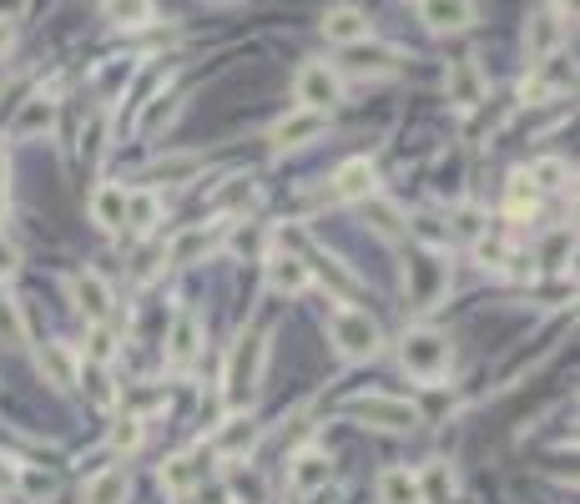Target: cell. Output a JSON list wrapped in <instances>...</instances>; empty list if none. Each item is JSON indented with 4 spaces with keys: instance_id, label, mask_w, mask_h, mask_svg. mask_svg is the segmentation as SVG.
Listing matches in <instances>:
<instances>
[{
    "instance_id": "6da1fadb",
    "label": "cell",
    "mask_w": 580,
    "mask_h": 504,
    "mask_svg": "<svg viewBox=\"0 0 580 504\" xmlns=\"http://www.w3.org/2000/svg\"><path fill=\"white\" fill-rule=\"evenodd\" d=\"M268 373V333L248 329L228 353V369H222V399H228L232 414H248V404L258 399Z\"/></svg>"
},
{
    "instance_id": "7a4b0ae2",
    "label": "cell",
    "mask_w": 580,
    "mask_h": 504,
    "mask_svg": "<svg viewBox=\"0 0 580 504\" xmlns=\"http://www.w3.org/2000/svg\"><path fill=\"white\" fill-rule=\"evenodd\" d=\"M399 363H404L409 379H419V384H439L449 373V363H454V343L444 339L439 329H409L404 339H399Z\"/></svg>"
},
{
    "instance_id": "3957f363",
    "label": "cell",
    "mask_w": 580,
    "mask_h": 504,
    "mask_svg": "<svg viewBox=\"0 0 580 504\" xmlns=\"http://www.w3.org/2000/svg\"><path fill=\"white\" fill-rule=\"evenodd\" d=\"M329 339H333V349H339L349 363H363V359L379 353L383 333H379V323H373L363 308L339 303V308H333V319H329Z\"/></svg>"
},
{
    "instance_id": "277c9868",
    "label": "cell",
    "mask_w": 580,
    "mask_h": 504,
    "mask_svg": "<svg viewBox=\"0 0 580 504\" xmlns=\"http://www.w3.org/2000/svg\"><path fill=\"white\" fill-rule=\"evenodd\" d=\"M404 293H409V303H414L419 313H429V308L444 303V293H449V263L439 258L434 248H429V252H409Z\"/></svg>"
},
{
    "instance_id": "5b68a950",
    "label": "cell",
    "mask_w": 580,
    "mask_h": 504,
    "mask_svg": "<svg viewBox=\"0 0 580 504\" xmlns=\"http://www.w3.org/2000/svg\"><path fill=\"white\" fill-rule=\"evenodd\" d=\"M228 228H232V222H198V228H182L172 242H167L162 263H172V268L208 263L212 252H218L222 242H228Z\"/></svg>"
},
{
    "instance_id": "8992f818",
    "label": "cell",
    "mask_w": 580,
    "mask_h": 504,
    "mask_svg": "<svg viewBox=\"0 0 580 504\" xmlns=\"http://www.w3.org/2000/svg\"><path fill=\"white\" fill-rule=\"evenodd\" d=\"M293 97H298V111H318V117H329V107L343 97V81L329 61H308L298 67V81H293Z\"/></svg>"
},
{
    "instance_id": "52a82bcc",
    "label": "cell",
    "mask_w": 580,
    "mask_h": 504,
    "mask_svg": "<svg viewBox=\"0 0 580 504\" xmlns=\"http://www.w3.org/2000/svg\"><path fill=\"white\" fill-rule=\"evenodd\" d=\"M353 414H359L363 424L383 429V434H409V429H419V409L409 404V399H394V394H359L353 399Z\"/></svg>"
},
{
    "instance_id": "ba28073f",
    "label": "cell",
    "mask_w": 580,
    "mask_h": 504,
    "mask_svg": "<svg viewBox=\"0 0 580 504\" xmlns=\"http://www.w3.org/2000/svg\"><path fill=\"white\" fill-rule=\"evenodd\" d=\"M258 439H263L258 419H252V414H228L218 429H212L208 454H212V460H248V454L258 450Z\"/></svg>"
},
{
    "instance_id": "9c48e42d",
    "label": "cell",
    "mask_w": 580,
    "mask_h": 504,
    "mask_svg": "<svg viewBox=\"0 0 580 504\" xmlns=\"http://www.w3.org/2000/svg\"><path fill=\"white\" fill-rule=\"evenodd\" d=\"M208 470H212V454H208V444H202V450L172 454V460L157 470V484H162L172 500H187V494H198V484H202V474Z\"/></svg>"
},
{
    "instance_id": "30bf717a",
    "label": "cell",
    "mask_w": 580,
    "mask_h": 504,
    "mask_svg": "<svg viewBox=\"0 0 580 504\" xmlns=\"http://www.w3.org/2000/svg\"><path fill=\"white\" fill-rule=\"evenodd\" d=\"M570 87H576V67L556 51V56H546L540 67H530V77L520 81V97H526L530 107H540V101H550V97H566Z\"/></svg>"
},
{
    "instance_id": "8fae6325",
    "label": "cell",
    "mask_w": 580,
    "mask_h": 504,
    "mask_svg": "<svg viewBox=\"0 0 580 504\" xmlns=\"http://www.w3.org/2000/svg\"><path fill=\"white\" fill-rule=\"evenodd\" d=\"M444 97H449V107H460V111L484 107V97H490V81H484V71H480V61H474V56H460V61H449Z\"/></svg>"
},
{
    "instance_id": "7c38bea8",
    "label": "cell",
    "mask_w": 580,
    "mask_h": 504,
    "mask_svg": "<svg viewBox=\"0 0 580 504\" xmlns=\"http://www.w3.org/2000/svg\"><path fill=\"white\" fill-rule=\"evenodd\" d=\"M329 132V117H318V111H288V117L273 121V132H268V142H273V152H298V147L318 142V137Z\"/></svg>"
},
{
    "instance_id": "4fadbf2b",
    "label": "cell",
    "mask_w": 580,
    "mask_h": 504,
    "mask_svg": "<svg viewBox=\"0 0 580 504\" xmlns=\"http://www.w3.org/2000/svg\"><path fill=\"white\" fill-rule=\"evenodd\" d=\"M566 6H546V11L530 16L526 26V56H530V67H540L546 56L560 51V36H566Z\"/></svg>"
},
{
    "instance_id": "5bb4252c",
    "label": "cell",
    "mask_w": 580,
    "mask_h": 504,
    "mask_svg": "<svg viewBox=\"0 0 580 504\" xmlns=\"http://www.w3.org/2000/svg\"><path fill=\"white\" fill-rule=\"evenodd\" d=\"M36 369H41V379L51 389H61V394H71V389L81 384V359H77V349H71V343H61V339L41 343V353H36Z\"/></svg>"
},
{
    "instance_id": "9a60e30c",
    "label": "cell",
    "mask_w": 580,
    "mask_h": 504,
    "mask_svg": "<svg viewBox=\"0 0 580 504\" xmlns=\"http://www.w3.org/2000/svg\"><path fill=\"white\" fill-rule=\"evenodd\" d=\"M198 353H202V323H198V313H177L172 329H167V369H172V373H192Z\"/></svg>"
},
{
    "instance_id": "2e32d148",
    "label": "cell",
    "mask_w": 580,
    "mask_h": 504,
    "mask_svg": "<svg viewBox=\"0 0 580 504\" xmlns=\"http://www.w3.org/2000/svg\"><path fill=\"white\" fill-rule=\"evenodd\" d=\"M268 288H273L278 298L308 293V288H313V263L298 258V252H273V258H268Z\"/></svg>"
},
{
    "instance_id": "e0dca14e",
    "label": "cell",
    "mask_w": 580,
    "mask_h": 504,
    "mask_svg": "<svg viewBox=\"0 0 580 504\" xmlns=\"http://www.w3.org/2000/svg\"><path fill=\"white\" fill-rule=\"evenodd\" d=\"M373 182H379V172H373L369 157H349V162L333 172L329 198L333 202H369L373 198Z\"/></svg>"
},
{
    "instance_id": "ac0fdd59",
    "label": "cell",
    "mask_w": 580,
    "mask_h": 504,
    "mask_svg": "<svg viewBox=\"0 0 580 504\" xmlns=\"http://www.w3.org/2000/svg\"><path fill=\"white\" fill-rule=\"evenodd\" d=\"M323 36L349 51V46L373 41V21H369V11H359V6H333V11L323 16Z\"/></svg>"
},
{
    "instance_id": "d6986e66",
    "label": "cell",
    "mask_w": 580,
    "mask_h": 504,
    "mask_svg": "<svg viewBox=\"0 0 580 504\" xmlns=\"http://www.w3.org/2000/svg\"><path fill=\"white\" fill-rule=\"evenodd\" d=\"M329 480H333V460L323 450H298L293 460H288V490L293 494H313Z\"/></svg>"
},
{
    "instance_id": "ffe728a7",
    "label": "cell",
    "mask_w": 580,
    "mask_h": 504,
    "mask_svg": "<svg viewBox=\"0 0 580 504\" xmlns=\"http://www.w3.org/2000/svg\"><path fill=\"white\" fill-rule=\"evenodd\" d=\"M51 127H56V97L51 91H36V97L21 101V111H16L11 137L16 142H31V137H46Z\"/></svg>"
},
{
    "instance_id": "44dd1931",
    "label": "cell",
    "mask_w": 580,
    "mask_h": 504,
    "mask_svg": "<svg viewBox=\"0 0 580 504\" xmlns=\"http://www.w3.org/2000/svg\"><path fill=\"white\" fill-rule=\"evenodd\" d=\"M474 16H480V6H470V0H424V6H419V21L439 36L474 26Z\"/></svg>"
},
{
    "instance_id": "7402d4cb",
    "label": "cell",
    "mask_w": 580,
    "mask_h": 504,
    "mask_svg": "<svg viewBox=\"0 0 580 504\" xmlns=\"http://www.w3.org/2000/svg\"><path fill=\"white\" fill-rule=\"evenodd\" d=\"M71 298H77V308L91 319V329H101V323L111 319V288L101 273H77L71 278Z\"/></svg>"
},
{
    "instance_id": "603a6c76",
    "label": "cell",
    "mask_w": 580,
    "mask_h": 504,
    "mask_svg": "<svg viewBox=\"0 0 580 504\" xmlns=\"http://www.w3.org/2000/svg\"><path fill=\"white\" fill-rule=\"evenodd\" d=\"M157 222H162V198H157L152 187H137V192H127V218H121V228L132 232V238H147Z\"/></svg>"
},
{
    "instance_id": "cb8c5ba5",
    "label": "cell",
    "mask_w": 580,
    "mask_h": 504,
    "mask_svg": "<svg viewBox=\"0 0 580 504\" xmlns=\"http://www.w3.org/2000/svg\"><path fill=\"white\" fill-rule=\"evenodd\" d=\"M121 218H127V187L101 182L97 192H91V222H97L101 232H121Z\"/></svg>"
},
{
    "instance_id": "d4e9b609",
    "label": "cell",
    "mask_w": 580,
    "mask_h": 504,
    "mask_svg": "<svg viewBox=\"0 0 580 504\" xmlns=\"http://www.w3.org/2000/svg\"><path fill=\"white\" fill-rule=\"evenodd\" d=\"M202 167H208L202 152H172V157H157V162L147 167V182H192Z\"/></svg>"
},
{
    "instance_id": "484cf974",
    "label": "cell",
    "mask_w": 580,
    "mask_h": 504,
    "mask_svg": "<svg viewBox=\"0 0 580 504\" xmlns=\"http://www.w3.org/2000/svg\"><path fill=\"white\" fill-rule=\"evenodd\" d=\"M127 490H132L127 464H111V470H101L97 480L87 484V504H127Z\"/></svg>"
},
{
    "instance_id": "4316f807",
    "label": "cell",
    "mask_w": 580,
    "mask_h": 504,
    "mask_svg": "<svg viewBox=\"0 0 580 504\" xmlns=\"http://www.w3.org/2000/svg\"><path fill=\"white\" fill-rule=\"evenodd\" d=\"M419 480V504H449L454 500V474H449L444 460L424 464V474H414Z\"/></svg>"
},
{
    "instance_id": "83f0119b",
    "label": "cell",
    "mask_w": 580,
    "mask_h": 504,
    "mask_svg": "<svg viewBox=\"0 0 580 504\" xmlns=\"http://www.w3.org/2000/svg\"><path fill=\"white\" fill-rule=\"evenodd\" d=\"M570 258H576V232H570V228H556V232H550V238L536 248V263L550 268V273H566Z\"/></svg>"
},
{
    "instance_id": "f1b7e54d",
    "label": "cell",
    "mask_w": 580,
    "mask_h": 504,
    "mask_svg": "<svg viewBox=\"0 0 580 504\" xmlns=\"http://www.w3.org/2000/svg\"><path fill=\"white\" fill-rule=\"evenodd\" d=\"M379 504H419V480L409 470H383L379 474Z\"/></svg>"
},
{
    "instance_id": "f546056e",
    "label": "cell",
    "mask_w": 580,
    "mask_h": 504,
    "mask_svg": "<svg viewBox=\"0 0 580 504\" xmlns=\"http://www.w3.org/2000/svg\"><path fill=\"white\" fill-rule=\"evenodd\" d=\"M101 16H111L121 31H142V26L157 21V6H147V0H111V6H101Z\"/></svg>"
},
{
    "instance_id": "4dcf8cb0",
    "label": "cell",
    "mask_w": 580,
    "mask_h": 504,
    "mask_svg": "<svg viewBox=\"0 0 580 504\" xmlns=\"http://www.w3.org/2000/svg\"><path fill=\"white\" fill-rule=\"evenodd\" d=\"M536 202H540V192L526 177V167L510 172V182H504V212H510V218H526V212H536Z\"/></svg>"
},
{
    "instance_id": "1f68e13d",
    "label": "cell",
    "mask_w": 580,
    "mask_h": 504,
    "mask_svg": "<svg viewBox=\"0 0 580 504\" xmlns=\"http://www.w3.org/2000/svg\"><path fill=\"white\" fill-rule=\"evenodd\" d=\"M363 208H369V228H373V232H379V238H383V242H404V238H409V222H404V218H399V212H394V208H389V202H379V198H369V202H363Z\"/></svg>"
},
{
    "instance_id": "d6a6232c",
    "label": "cell",
    "mask_w": 580,
    "mask_h": 504,
    "mask_svg": "<svg viewBox=\"0 0 580 504\" xmlns=\"http://www.w3.org/2000/svg\"><path fill=\"white\" fill-rule=\"evenodd\" d=\"M0 349H26V313L11 293H0Z\"/></svg>"
},
{
    "instance_id": "836d02e7",
    "label": "cell",
    "mask_w": 580,
    "mask_h": 504,
    "mask_svg": "<svg viewBox=\"0 0 580 504\" xmlns=\"http://www.w3.org/2000/svg\"><path fill=\"white\" fill-rule=\"evenodd\" d=\"M349 71H394V61H399V51H389V46H349Z\"/></svg>"
},
{
    "instance_id": "e575fe53",
    "label": "cell",
    "mask_w": 580,
    "mask_h": 504,
    "mask_svg": "<svg viewBox=\"0 0 580 504\" xmlns=\"http://www.w3.org/2000/svg\"><path fill=\"white\" fill-rule=\"evenodd\" d=\"M526 177L536 182V192H560V187L570 182V167L560 162V157H540L536 167H526Z\"/></svg>"
},
{
    "instance_id": "d590c367",
    "label": "cell",
    "mask_w": 580,
    "mask_h": 504,
    "mask_svg": "<svg viewBox=\"0 0 580 504\" xmlns=\"http://www.w3.org/2000/svg\"><path fill=\"white\" fill-rule=\"evenodd\" d=\"M16 490H21L31 504H46L56 494V480L46 470H36V464H21V474H16Z\"/></svg>"
},
{
    "instance_id": "8d00e7d4",
    "label": "cell",
    "mask_w": 580,
    "mask_h": 504,
    "mask_svg": "<svg viewBox=\"0 0 580 504\" xmlns=\"http://www.w3.org/2000/svg\"><path fill=\"white\" fill-rule=\"evenodd\" d=\"M242 202H252V182L248 177H228V182L218 187V198H212V212H218V222H222V212L242 208Z\"/></svg>"
},
{
    "instance_id": "74e56055",
    "label": "cell",
    "mask_w": 580,
    "mask_h": 504,
    "mask_svg": "<svg viewBox=\"0 0 580 504\" xmlns=\"http://www.w3.org/2000/svg\"><path fill=\"white\" fill-rule=\"evenodd\" d=\"M137 77V56H111V67L101 71V97H117V87H127V81Z\"/></svg>"
},
{
    "instance_id": "f35d334b",
    "label": "cell",
    "mask_w": 580,
    "mask_h": 504,
    "mask_svg": "<svg viewBox=\"0 0 580 504\" xmlns=\"http://www.w3.org/2000/svg\"><path fill=\"white\" fill-rule=\"evenodd\" d=\"M142 439H147L142 419H117V429H111V450H117V454H137V450H142Z\"/></svg>"
},
{
    "instance_id": "ab89813d",
    "label": "cell",
    "mask_w": 580,
    "mask_h": 504,
    "mask_svg": "<svg viewBox=\"0 0 580 504\" xmlns=\"http://www.w3.org/2000/svg\"><path fill=\"white\" fill-rule=\"evenodd\" d=\"M111 353H117V333L101 323V329H91V339H87V363L91 369H107Z\"/></svg>"
},
{
    "instance_id": "60d3db41",
    "label": "cell",
    "mask_w": 580,
    "mask_h": 504,
    "mask_svg": "<svg viewBox=\"0 0 580 504\" xmlns=\"http://www.w3.org/2000/svg\"><path fill=\"white\" fill-rule=\"evenodd\" d=\"M232 504H263V480L258 474H248V480H232Z\"/></svg>"
},
{
    "instance_id": "b9f144b4",
    "label": "cell",
    "mask_w": 580,
    "mask_h": 504,
    "mask_svg": "<svg viewBox=\"0 0 580 504\" xmlns=\"http://www.w3.org/2000/svg\"><path fill=\"white\" fill-rule=\"evenodd\" d=\"M101 137H107V117H97L87 132H81V157H87V162H97L101 157Z\"/></svg>"
},
{
    "instance_id": "7bdbcfd3",
    "label": "cell",
    "mask_w": 580,
    "mask_h": 504,
    "mask_svg": "<svg viewBox=\"0 0 580 504\" xmlns=\"http://www.w3.org/2000/svg\"><path fill=\"white\" fill-rule=\"evenodd\" d=\"M16 268H21V252H16V242L0 232V278H11Z\"/></svg>"
},
{
    "instance_id": "ee69618b",
    "label": "cell",
    "mask_w": 580,
    "mask_h": 504,
    "mask_svg": "<svg viewBox=\"0 0 580 504\" xmlns=\"http://www.w3.org/2000/svg\"><path fill=\"white\" fill-rule=\"evenodd\" d=\"M87 379H91V399H97V404H111V399H117L111 394V384H107V369H91Z\"/></svg>"
},
{
    "instance_id": "f6af8a7d",
    "label": "cell",
    "mask_w": 580,
    "mask_h": 504,
    "mask_svg": "<svg viewBox=\"0 0 580 504\" xmlns=\"http://www.w3.org/2000/svg\"><path fill=\"white\" fill-rule=\"evenodd\" d=\"M16 474H21V464H16L11 454H0V494L16 490Z\"/></svg>"
},
{
    "instance_id": "bcb514c9",
    "label": "cell",
    "mask_w": 580,
    "mask_h": 504,
    "mask_svg": "<svg viewBox=\"0 0 580 504\" xmlns=\"http://www.w3.org/2000/svg\"><path fill=\"white\" fill-rule=\"evenodd\" d=\"M11 46H16V21H11V16H0V61H6Z\"/></svg>"
},
{
    "instance_id": "7dc6e473",
    "label": "cell",
    "mask_w": 580,
    "mask_h": 504,
    "mask_svg": "<svg viewBox=\"0 0 580 504\" xmlns=\"http://www.w3.org/2000/svg\"><path fill=\"white\" fill-rule=\"evenodd\" d=\"M308 504H339V490H333V484H323V490L308 494Z\"/></svg>"
},
{
    "instance_id": "c3c4849f",
    "label": "cell",
    "mask_w": 580,
    "mask_h": 504,
    "mask_svg": "<svg viewBox=\"0 0 580 504\" xmlns=\"http://www.w3.org/2000/svg\"><path fill=\"white\" fill-rule=\"evenodd\" d=\"M0 212H6V147H0Z\"/></svg>"
}]
</instances>
